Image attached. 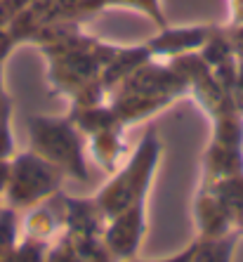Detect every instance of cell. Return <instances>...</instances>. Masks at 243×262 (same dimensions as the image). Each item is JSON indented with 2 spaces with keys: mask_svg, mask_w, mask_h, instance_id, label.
<instances>
[{
  "mask_svg": "<svg viewBox=\"0 0 243 262\" xmlns=\"http://www.w3.org/2000/svg\"><path fill=\"white\" fill-rule=\"evenodd\" d=\"M142 229H144V220H142V203L135 208H125L121 215L116 217L114 227L106 234V244L111 246L114 253L118 255H132L140 244Z\"/></svg>",
  "mask_w": 243,
  "mask_h": 262,
  "instance_id": "obj_1",
  "label": "cell"
},
{
  "mask_svg": "<svg viewBox=\"0 0 243 262\" xmlns=\"http://www.w3.org/2000/svg\"><path fill=\"white\" fill-rule=\"evenodd\" d=\"M194 255H196V246H191V248H189L187 253H182V255L170 257V260H161V262H194Z\"/></svg>",
  "mask_w": 243,
  "mask_h": 262,
  "instance_id": "obj_2",
  "label": "cell"
}]
</instances>
